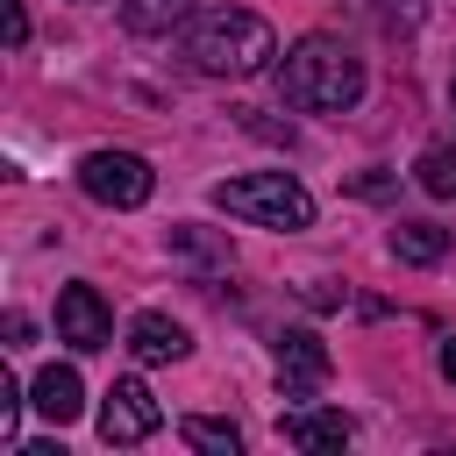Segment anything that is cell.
<instances>
[{"mask_svg": "<svg viewBox=\"0 0 456 456\" xmlns=\"http://www.w3.org/2000/svg\"><path fill=\"white\" fill-rule=\"evenodd\" d=\"M392 256H399V264H442V256H449V228H435V221H399V228H392Z\"/></svg>", "mask_w": 456, "mask_h": 456, "instance_id": "cell-11", "label": "cell"}, {"mask_svg": "<svg viewBox=\"0 0 456 456\" xmlns=\"http://www.w3.org/2000/svg\"><path fill=\"white\" fill-rule=\"evenodd\" d=\"M385 21H392V28H413V21H420V0H385Z\"/></svg>", "mask_w": 456, "mask_h": 456, "instance_id": "cell-18", "label": "cell"}, {"mask_svg": "<svg viewBox=\"0 0 456 456\" xmlns=\"http://www.w3.org/2000/svg\"><path fill=\"white\" fill-rule=\"evenodd\" d=\"M0 7H7V43L21 50V43H28V14H21V0H0Z\"/></svg>", "mask_w": 456, "mask_h": 456, "instance_id": "cell-17", "label": "cell"}, {"mask_svg": "<svg viewBox=\"0 0 456 456\" xmlns=\"http://www.w3.org/2000/svg\"><path fill=\"white\" fill-rule=\"evenodd\" d=\"M57 342H71V349H107L114 342V314H107V299L93 285L57 292Z\"/></svg>", "mask_w": 456, "mask_h": 456, "instance_id": "cell-6", "label": "cell"}, {"mask_svg": "<svg viewBox=\"0 0 456 456\" xmlns=\"http://www.w3.org/2000/svg\"><path fill=\"white\" fill-rule=\"evenodd\" d=\"M78 185H86L100 207H142L150 185H157V171H150V157H135V150H86Z\"/></svg>", "mask_w": 456, "mask_h": 456, "instance_id": "cell-4", "label": "cell"}, {"mask_svg": "<svg viewBox=\"0 0 456 456\" xmlns=\"http://www.w3.org/2000/svg\"><path fill=\"white\" fill-rule=\"evenodd\" d=\"M278 86H285V107H299V114H342V107L363 100V64L335 36H306V43L285 50Z\"/></svg>", "mask_w": 456, "mask_h": 456, "instance_id": "cell-2", "label": "cell"}, {"mask_svg": "<svg viewBox=\"0 0 456 456\" xmlns=\"http://www.w3.org/2000/svg\"><path fill=\"white\" fill-rule=\"evenodd\" d=\"M171 256H185V264H200V271H228V242H214L200 221H178V228H171Z\"/></svg>", "mask_w": 456, "mask_h": 456, "instance_id": "cell-13", "label": "cell"}, {"mask_svg": "<svg viewBox=\"0 0 456 456\" xmlns=\"http://www.w3.org/2000/svg\"><path fill=\"white\" fill-rule=\"evenodd\" d=\"M413 178H420V192H435V200H456V142H435V150H420Z\"/></svg>", "mask_w": 456, "mask_h": 456, "instance_id": "cell-15", "label": "cell"}, {"mask_svg": "<svg viewBox=\"0 0 456 456\" xmlns=\"http://www.w3.org/2000/svg\"><path fill=\"white\" fill-rule=\"evenodd\" d=\"M157 428H164V406L150 399V385L142 378H114L107 385V406H100V442L128 449V442H150Z\"/></svg>", "mask_w": 456, "mask_h": 456, "instance_id": "cell-5", "label": "cell"}, {"mask_svg": "<svg viewBox=\"0 0 456 456\" xmlns=\"http://www.w3.org/2000/svg\"><path fill=\"white\" fill-rule=\"evenodd\" d=\"M178 435H185L200 456H235V449H242L235 420H207V413H185V420H178Z\"/></svg>", "mask_w": 456, "mask_h": 456, "instance_id": "cell-14", "label": "cell"}, {"mask_svg": "<svg viewBox=\"0 0 456 456\" xmlns=\"http://www.w3.org/2000/svg\"><path fill=\"white\" fill-rule=\"evenodd\" d=\"M442 378H449V385H456V335H449V342H442Z\"/></svg>", "mask_w": 456, "mask_h": 456, "instance_id": "cell-19", "label": "cell"}, {"mask_svg": "<svg viewBox=\"0 0 456 456\" xmlns=\"http://www.w3.org/2000/svg\"><path fill=\"white\" fill-rule=\"evenodd\" d=\"M278 385H285V399H306V392L328 385V349H321V335H306V328H285V335H278Z\"/></svg>", "mask_w": 456, "mask_h": 456, "instance_id": "cell-7", "label": "cell"}, {"mask_svg": "<svg viewBox=\"0 0 456 456\" xmlns=\"http://www.w3.org/2000/svg\"><path fill=\"white\" fill-rule=\"evenodd\" d=\"M278 435H285L292 449H342V442H349V413H321V406H292V413L278 420Z\"/></svg>", "mask_w": 456, "mask_h": 456, "instance_id": "cell-10", "label": "cell"}, {"mask_svg": "<svg viewBox=\"0 0 456 456\" xmlns=\"http://www.w3.org/2000/svg\"><path fill=\"white\" fill-rule=\"evenodd\" d=\"M185 57H192V71H207V78H256V71H271L278 36H271V21L249 14V7H207V14H192V28H185Z\"/></svg>", "mask_w": 456, "mask_h": 456, "instance_id": "cell-1", "label": "cell"}, {"mask_svg": "<svg viewBox=\"0 0 456 456\" xmlns=\"http://www.w3.org/2000/svg\"><path fill=\"white\" fill-rule=\"evenodd\" d=\"M185 349H192V335H185L171 314H135V321H128V356H135V363H178Z\"/></svg>", "mask_w": 456, "mask_h": 456, "instance_id": "cell-9", "label": "cell"}, {"mask_svg": "<svg viewBox=\"0 0 456 456\" xmlns=\"http://www.w3.org/2000/svg\"><path fill=\"white\" fill-rule=\"evenodd\" d=\"M28 406H36L50 428H71V420L86 413V385H78V370H71V363H50V370H36V385H28Z\"/></svg>", "mask_w": 456, "mask_h": 456, "instance_id": "cell-8", "label": "cell"}, {"mask_svg": "<svg viewBox=\"0 0 456 456\" xmlns=\"http://www.w3.org/2000/svg\"><path fill=\"white\" fill-rule=\"evenodd\" d=\"M185 14H192V0H121V28H135V36H171Z\"/></svg>", "mask_w": 456, "mask_h": 456, "instance_id": "cell-12", "label": "cell"}, {"mask_svg": "<svg viewBox=\"0 0 456 456\" xmlns=\"http://www.w3.org/2000/svg\"><path fill=\"white\" fill-rule=\"evenodd\" d=\"M449 100H456V93H449Z\"/></svg>", "mask_w": 456, "mask_h": 456, "instance_id": "cell-20", "label": "cell"}, {"mask_svg": "<svg viewBox=\"0 0 456 456\" xmlns=\"http://www.w3.org/2000/svg\"><path fill=\"white\" fill-rule=\"evenodd\" d=\"M214 207H221V214H235V221H256V228H285V235L314 221V200H306V185H299V178H285V171L221 178V185H214Z\"/></svg>", "mask_w": 456, "mask_h": 456, "instance_id": "cell-3", "label": "cell"}, {"mask_svg": "<svg viewBox=\"0 0 456 456\" xmlns=\"http://www.w3.org/2000/svg\"><path fill=\"white\" fill-rule=\"evenodd\" d=\"M21 406H28V399H21V385L0 370V435H7V442H14V420H21Z\"/></svg>", "mask_w": 456, "mask_h": 456, "instance_id": "cell-16", "label": "cell"}]
</instances>
